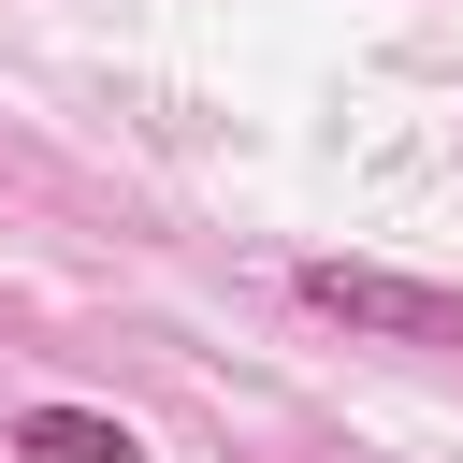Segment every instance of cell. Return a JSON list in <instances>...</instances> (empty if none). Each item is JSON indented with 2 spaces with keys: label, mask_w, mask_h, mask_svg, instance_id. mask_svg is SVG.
<instances>
[{
  "label": "cell",
  "mask_w": 463,
  "mask_h": 463,
  "mask_svg": "<svg viewBox=\"0 0 463 463\" xmlns=\"http://www.w3.org/2000/svg\"><path fill=\"white\" fill-rule=\"evenodd\" d=\"M289 304H318L347 333H391V347H463V289H420L391 260H289Z\"/></svg>",
  "instance_id": "1"
},
{
  "label": "cell",
  "mask_w": 463,
  "mask_h": 463,
  "mask_svg": "<svg viewBox=\"0 0 463 463\" xmlns=\"http://www.w3.org/2000/svg\"><path fill=\"white\" fill-rule=\"evenodd\" d=\"M0 449H14V463H145V434H130V420H101V405H29Z\"/></svg>",
  "instance_id": "2"
}]
</instances>
